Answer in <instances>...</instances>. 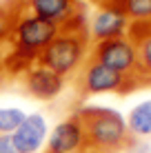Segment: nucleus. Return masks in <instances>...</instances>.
I'll use <instances>...</instances> for the list:
<instances>
[{
    "mask_svg": "<svg viewBox=\"0 0 151 153\" xmlns=\"http://www.w3.org/2000/svg\"><path fill=\"white\" fill-rule=\"evenodd\" d=\"M60 27L47 22L42 18H36L22 9H18L11 16L9 22V40H11V53L2 62L4 69L25 71L31 65L38 62V56L45 51V47L58 36Z\"/></svg>",
    "mask_w": 151,
    "mask_h": 153,
    "instance_id": "f257e3e1",
    "label": "nucleus"
},
{
    "mask_svg": "<svg viewBox=\"0 0 151 153\" xmlns=\"http://www.w3.org/2000/svg\"><path fill=\"white\" fill-rule=\"evenodd\" d=\"M85 129L87 149L93 153H116L131 142L127 120L118 109L85 104L76 111Z\"/></svg>",
    "mask_w": 151,
    "mask_h": 153,
    "instance_id": "f03ea898",
    "label": "nucleus"
},
{
    "mask_svg": "<svg viewBox=\"0 0 151 153\" xmlns=\"http://www.w3.org/2000/svg\"><path fill=\"white\" fill-rule=\"evenodd\" d=\"M89 56V33L87 29H60L58 36L38 56V65L67 78L82 69Z\"/></svg>",
    "mask_w": 151,
    "mask_h": 153,
    "instance_id": "7ed1b4c3",
    "label": "nucleus"
},
{
    "mask_svg": "<svg viewBox=\"0 0 151 153\" xmlns=\"http://www.w3.org/2000/svg\"><path fill=\"white\" fill-rule=\"evenodd\" d=\"M140 82L136 78H127L100 65L93 58H87L78 73V91L80 96H100V93H129L138 89Z\"/></svg>",
    "mask_w": 151,
    "mask_h": 153,
    "instance_id": "20e7f679",
    "label": "nucleus"
},
{
    "mask_svg": "<svg viewBox=\"0 0 151 153\" xmlns=\"http://www.w3.org/2000/svg\"><path fill=\"white\" fill-rule=\"evenodd\" d=\"M91 58L98 60L100 65L109 67L111 71L120 73V76L138 80V53H136V45H133V40L129 36L93 42Z\"/></svg>",
    "mask_w": 151,
    "mask_h": 153,
    "instance_id": "39448f33",
    "label": "nucleus"
},
{
    "mask_svg": "<svg viewBox=\"0 0 151 153\" xmlns=\"http://www.w3.org/2000/svg\"><path fill=\"white\" fill-rule=\"evenodd\" d=\"M129 29H131V22L116 2L100 4L87 20V33L89 38H93V42L129 36Z\"/></svg>",
    "mask_w": 151,
    "mask_h": 153,
    "instance_id": "423d86ee",
    "label": "nucleus"
},
{
    "mask_svg": "<svg viewBox=\"0 0 151 153\" xmlns=\"http://www.w3.org/2000/svg\"><path fill=\"white\" fill-rule=\"evenodd\" d=\"M22 11L42 18L60 29L69 27L74 20L85 16L82 4L78 0H22Z\"/></svg>",
    "mask_w": 151,
    "mask_h": 153,
    "instance_id": "0eeeda50",
    "label": "nucleus"
},
{
    "mask_svg": "<svg viewBox=\"0 0 151 153\" xmlns=\"http://www.w3.org/2000/svg\"><path fill=\"white\" fill-rule=\"evenodd\" d=\"M82 149H87V140L82 122L76 113H71L69 118L60 120L56 126L49 129V138L45 144L47 153H78Z\"/></svg>",
    "mask_w": 151,
    "mask_h": 153,
    "instance_id": "6e6552de",
    "label": "nucleus"
},
{
    "mask_svg": "<svg viewBox=\"0 0 151 153\" xmlns=\"http://www.w3.org/2000/svg\"><path fill=\"white\" fill-rule=\"evenodd\" d=\"M49 122L40 111H31L25 115L20 126L11 133V142L18 153H40L49 138Z\"/></svg>",
    "mask_w": 151,
    "mask_h": 153,
    "instance_id": "1a4fd4ad",
    "label": "nucleus"
},
{
    "mask_svg": "<svg viewBox=\"0 0 151 153\" xmlns=\"http://www.w3.org/2000/svg\"><path fill=\"white\" fill-rule=\"evenodd\" d=\"M65 82L67 80L62 76L54 73L51 69L38 65V62L22 71V84L27 89V93L36 100H45V102L58 98L65 89Z\"/></svg>",
    "mask_w": 151,
    "mask_h": 153,
    "instance_id": "9d476101",
    "label": "nucleus"
},
{
    "mask_svg": "<svg viewBox=\"0 0 151 153\" xmlns=\"http://www.w3.org/2000/svg\"><path fill=\"white\" fill-rule=\"evenodd\" d=\"M129 38L136 45L138 53V80L140 84L151 82V22L131 25Z\"/></svg>",
    "mask_w": 151,
    "mask_h": 153,
    "instance_id": "9b49d317",
    "label": "nucleus"
},
{
    "mask_svg": "<svg viewBox=\"0 0 151 153\" xmlns=\"http://www.w3.org/2000/svg\"><path fill=\"white\" fill-rule=\"evenodd\" d=\"M127 129L131 138L149 140L151 138V100H142L127 113Z\"/></svg>",
    "mask_w": 151,
    "mask_h": 153,
    "instance_id": "f8f14e48",
    "label": "nucleus"
},
{
    "mask_svg": "<svg viewBox=\"0 0 151 153\" xmlns=\"http://www.w3.org/2000/svg\"><path fill=\"white\" fill-rule=\"evenodd\" d=\"M124 11L131 25L151 22V0H113Z\"/></svg>",
    "mask_w": 151,
    "mask_h": 153,
    "instance_id": "ddd939ff",
    "label": "nucleus"
},
{
    "mask_svg": "<svg viewBox=\"0 0 151 153\" xmlns=\"http://www.w3.org/2000/svg\"><path fill=\"white\" fill-rule=\"evenodd\" d=\"M25 115L27 113L20 107H0V135H11L25 120Z\"/></svg>",
    "mask_w": 151,
    "mask_h": 153,
    "instance_id": "4468645a",
    "label": "nucleus"
},
{
    "mask_svg": "<svg viewBox=\"0 0 151 153\" xmlns=\"http://www.w3.org/2000/svg\"><path fill=\"white\" fill-rule=\"evenodd\" d=\"M122 151H124V153H151V142L131 138V142H129V144L124 146Z\"/></svg>",
    "mask_w": 151,
    "mask_h": 153,
    "instance_id": "2eb2a0df",
    "label": "nucleus"
},
{
    "mask_svg": "<svg viewBox=\"0 0 151 153\" xmlns=\"http://www.w3.org/2000/svg\"><path fill=\"white\" fill-rule=\"evenodd\" d=\"M0 153H18L11 142V135H0Z\"/></svg>",
    "mask_w": 151,
    "mask_h": 153,
    "instance_id": "dca6fc26",
    "label": "nucleus"
},
{
    "mask_svg": "<svg viewBox=\"0 0 151 153\" xmlns=\"http://www.w3.org/2000/svg\"><path fill=\"white\" fill-rule=\"evenodd\" d=\"M9 22H11V18H4V13L0 11V36L9 33Z\"/></svg>",
    "mask_w": 151,
    "mask_h": 153,
    "instance_id": "f3484780",
    "label": "nucleus"
},
{
    "mask_svg": "<svg viewBox=\"0 0 151 153\" xmlns=\"http://www.w3.org/2000/svg\"><path fill=\"white\" fill-rule=\"evenodd\" d=\"M2 76H4V65L0 62V84H2Z\"/></svg>",
    "mask_w": 151,
    "mask_h": 153,
    "instance_id": "a211bd4d",
    "label": "nucleus"
},
{
    "mask_svg": "<svg viewBox=\"0 0 151 153\" xmlns=\"http://www.w3.org/2000/svg\"><path fill=\"white\" fill-rule=\"evenodd\" d=\"M96 2H100V4H105V2H113V0H96Z\"/></svg>",
    "mask_w": 151,
    "mask_h": 153,
    "instance_id": "6ab92c4d",
    "label": "nucleus"
},
{
    "mask_svg": "<svg viewBox=\"0 0 151 153\" xmlns=\"http://www.w3.org/2000/svg\"><path fill=\"white\" fill-rule=\"evenodd\" d=\"M78 153H93V151H89V149H82V151H78Z\"/></svg>",
    "mask_w": 151,
    "mask_h": 153,
    "instance_id": "aec40b11",
    "label": "nucleus"
}]
</instances>
